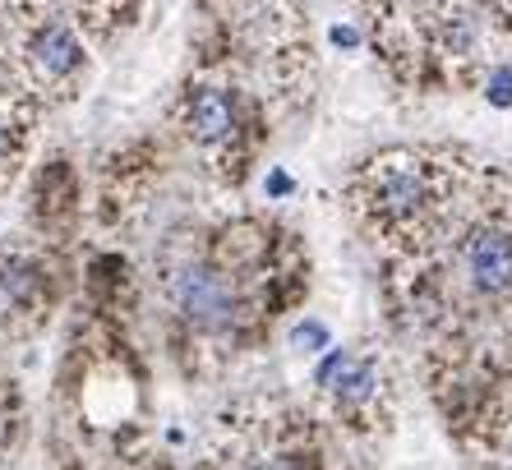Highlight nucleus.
<instances>
[{
	"label": "nucleus",
	"mask_w": 512,
	"mask_h": 470,
	"mask_svg": "<svg viewBox=\"0 0 512 470\" xmlns=\"http://www.w3.org/2000/svg\"><path fill=\"white\" fill-rule=\"evenodd\" d=\"M356 203L365 208L379 231L388 235H416L429 226L439 208V185H434V166L411 153H388L360 176Z\"/></svg>",
	"instance_id": "obj_1"
},
{
	"label": "nucleus",
	"mask_w": 512,
	"mask_h": 470,
	"mask_svg": "<svg viewBox=\"0 0 512 470\" xmlns=\"http://www.w3.org/2000/svg\"><path fill=\"white\" fill-rule=\"evenodd\" d=\"M167 295H171V305H176V314L185 323H194L199 332H227L240 318L236 286L213 263H185V268H176L167 282Z\"/></svg>",
	"instance_id": "obj_2"
},
{
	"label": "nucleus",
	"mask_w": 512,
	"mask_h": 470,
	"mask_svg": "<svg viewBox=\"0 0 512 470\" xmlns=\"http://www.w3.org/2000/svg\"><path fill=\"white\" fill-rule=\"evenodd\" d=\"M462 277L480 300L512 295V231L499 222H480L462 235Z\"/></svg>",
	"instance_id": "obj_3"
},
{
	"label": "nucleus",
	"mask_w": 512,
	"mask_h": 470,
	"mask_svg": "<svg viewBox=\"0 0 512 470\" xmlns=\"http://www.w3.org/2000/svg\"><path fill=\"white\" fill-rule=\"evenodd\" d=\"M24 70L37 88H60V83H70L84 65V47H79V37L70 28L60 24V19H42L33 33L24 37Z\"/></svg>",
	"instance_id": "obj_4"
},
{
	"label": "nucleus",
	"mask_w": 512,
	"mask_h": 470,
	"mask_svg": "<svg viewBox=\"0 0 512 470\" xmlns=\"http://www.w3.org/2000/svg\"><path fill=\"white\" fill-rule=\"evenodd\" d=\"M185 130L194 143L213 148V143L236 139V102L222 88H194L185 97Z\"/></svg>",
	"instance_id": "obj_5"
},
{
	"label": "nucleus",
	"mask_w": 512,
	"mask_h": 470,
	"mask_svg": "<svg viewBox=\"0 0 512 470\" xmlns=\"http://www.w3.org/2000/svg\"><path fill=\"white\" fill-rule=\"evenodd\" d=\"M19 148H24V125H19V116H14L10 106L0 102V176H5V171H14Z\"/></svg>",
	"instance_id": "obj_6"
},
{
	"label": "nucleus",
	"mask_w": 512,
	"mask_h": 470,
	"mask_svg": "<svg viewBox=\"0 0 512 470\" xmlns=\"http://www.w3.org/2000/svg\"><path fill=\"white\" fill-rule=\"evenodd\" d=\"M222 470H314V461L296 452H273V457H231Z\"/></svg>",
	"instance_id": "obj_7"
},
{
	"label": "nucleus",
	"mask_w": 512,
	"mask_h": 470,
	"mask_svg": "<svg viewBox=\"0 0 512 470\" xmlns=\"http://www.w3.org/2000/svg\"><path fill=\"white\" fill-rule=\"evenodd\" d=\"M489 97H494L499 106H508V102H512V74H508V70L494 74V83H489Z\"/></svg>",
	"instance_id": "obj_8"
}]
</instances>
